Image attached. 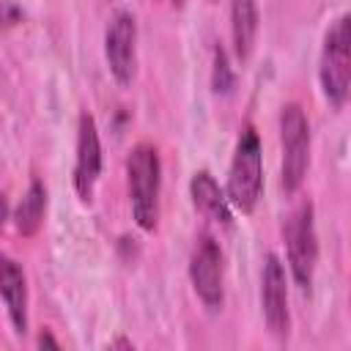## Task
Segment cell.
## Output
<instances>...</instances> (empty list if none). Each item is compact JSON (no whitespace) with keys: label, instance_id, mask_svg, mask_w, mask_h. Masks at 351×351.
I'll return each instance as SVG.
<instances>
[{"label":"cell","instance_id":"7a4b0ae2","mask_svg":"<svg viewBox=\"0 0 351 351\" xmlns=\"http://www.w3.org/2000/svg\"><path fill=\"white\" fill-rule=\"evenodd\" d=\"M261 189H263V148H261V137H258V132L252 126H244V132L239 134L236 151H233L225 197L236 211L252 214L258 200H261Z\"/></svg>","mask_w":351,"mask_h":351},{"label":"cell","instance_id":"4fadbf2b","mask_svg":"<svg viewBox=\"0 0 351 351\" xmlns=\"http://www.w3.org/2000/svg\"><path fill=\"white\" fill-rule=\"evenodd\" d=\"M44 214H47V186L33 178L25 197L19 200L16 206V214H14V225L22 236H36L38 228L44 225Z\"/></svg>","mask_w":351,"mask_h":351},{"label":"cell","instance_id":"52a82bcc","mask_svg":"<svg viewBox=\"0 0 351 351\" xmlns=\"http://www.w3.org/2000/svg\"><path fill=\"white\" fill-rule=\"evenodd\" d=\"M107 69L118 85H129L137 69V22L129 11H115L104 30Z\"/></svg>","mask_w":351,"mask_h":351},{"label":"cell","instance_id":"30bf717a","mask_svg":"<svg viewBox=\"0 0 351 351\" xmlns=\"http://www.w3.org/2000/svg\"><path fill=\"white\" fill-rule=\"evenodd\" d=\"M0 299L8 310V318L19 335L27 332V280L22 266L0 252Z\"/></svg>","mask_w":351,"mask_h":351},{"label":"cell","instance_id":"9c48e42d","mask_svg":"<svg viewBox=\"0 0 351 351\" xmlns=\"http://www.w3.org/2000/svg\"><path fill=\"white\" fill-rule=\"evenodd\" d=\"M261 304H263V318L269 332L277 340L288 337V326H291V315H288V280H285V269L280 263V258L274 252L266 255L263 263V274H261Z\"/></svg>","mask_w":351,"mask_h":351},{"label":"cell","instance_id":"2e32d148","mask_svg":"<svg viewBox=\"0 0 351 351\" xmlns=\"http://www.w3.org/2000/svg\"><path fill=\"white\" fill-rule=\"evenodd\" d=\"M38 346H52V348H58V340H55L49 332H41V337H38Z\"/></svg>","mask_w":351,"mask_h":351},{"label":"cell","instance_id":"9a60e30c","mask_svg":"<svg viewBox=\"0 0 351 351\" xmlns=\"http://www.w3.org/2000/svg\"><path fill=\"white\" fill-rule=\"evenodd\" d=\"M5 219H8V200H5V195L0 192V230H3Z\"/></svg>","mask_w":351,"mask_h":351},{"label":"cell","instance_id":"e0dca14e","mask_svg":"<svg viewBox=\"0 0 351 351\" xmlns=\"http://www.w3.org/2000/svg\"><path fill=\"white\" fill-rule=\"evenodd\" d=\"M170 3H176V5H181V3H184V0H170Z\"/></svg>","mask_w":351,"mask_h":351},{"label":"cell","instance_id":"3957f363","mask_svg":"<svg viewBox=\"0 0 351 351\" xmlns=\"http://www.w3.org/2000/svg\"><path fill=\"white\" fill-rule=\"evenodd\" d=\"M321 88L332 107H343L348 99V82H351V33H348V14H343L324 38L321 49Z\"/></svg>","mask_w":351,"mask_h":351},{"label":"cell","instance_id":"ba28073f","mask_svg":"<svg viewBox=\"0 0 351 351\" xmlns=\"http://www.w3.org/2000/svg\"><path fill=\"white\" fill-rule=\"evenodd\" d=\"M101 176V140L90 112L80 115L77 123V159H74V189L82 203L93 200L96 181Z\"/></svg>","mask_w":351,"mask_h":351},{"label":"cell","instance_id":"5b68a950","mask_svg":"<svg viewBox=\"0 0 351 351\" xmlns=\"http://www.w3.org/2000/svg\"><path fill=\"white\" fill-rule=\"evenodd\" d=\"M285 252L288 266L302 291H310L315 261H318V241H315V222H313V203H302L285 222Z\"/></svg>","mask_w":351,"mask_h":351},{"label":"cell","instance_id":"8992f818","mask_svg":"<svg viewBox=\"0 0 351 351\" xmlns=\"http://www.w3.org/2000/svg\"><path fill=\"white\" fill-rule=\"evenodd\" d=\"M189 280L200 302L211 310L222 307L225 299V266H222V250L211 236H200L192 258H189Z\"/></svg>","mask_w":351,"mask_h":351},{"label":"cell","instance_id":"8fae6325","mask_svg":"<svg viewBox=\"0 0 351 351\" xmlns=\"http://www.w3.org/2000/svg\"><path fill=\"white\" fill-rule=\"evenodd\" d=\"M189 195H192V203H195V208L203 214V217H208V219H214V222H219V225H230V203H228V197H225V192L219 189V184L214 181V176L208 173V170H200V173H195L192 176V181H189Z\"/></svg>","mask_w":351,"mask_h":351},{"label":"cell","instance_id":"5bb4252c","mask_svg":"<svg viewBox=\"0 0 351 351\" xmlns=\"http://www.w3.org/2000/svg\"><path fill=\"white\" fill-rule=\"evenodd\" d=\"M230 88H233V71L228 66V52L222 47H217V52H214V90L230 93Z\"/></svg>","mask_w":351,"mask_h":351},{"label":"cell","instance_id":"277c9868","mask_svg":"<svg viewBox=\"0 0 351 351\" xmlns=\"http://www.w3.org/2000/svg\"><path fill=\"white\" fill-rule=\"evenodd\" d=\"M280 143H282V189L296 192L310 167V123L299 104L282 107Z\"/></svg>","mask_w":351,"mask_h":351},{"label":"cell","instance_id":"7c38bea8","mask_svg":"<svg viewBox=\"0 0 351 351\" xmlns=\"http://www.w3.org/2000/svg\"><path fill=\"white\" fill-rule=\"evenodd\" d=\"M258 5L255 0H230V36H233V52L244 63L252 55L255 38H258Z\"/></svg>","mask_w":351,"mask_h":351},{"label":"cell","instance_id":"6da1fadb","mask_svg":"<svg viewBox=\"0 0 351 351\" xmlns=\"http://www.w3.org/2000/svg\"><path fill=\"white\" fill-rule=\"evenodd\" d=\"M129 203L132 217L143 230H154L159 219V189H162V162L154 145L140 143L126 159Z\"/></svg>","mask_w":351,"mask_h":351}]
</instances>
